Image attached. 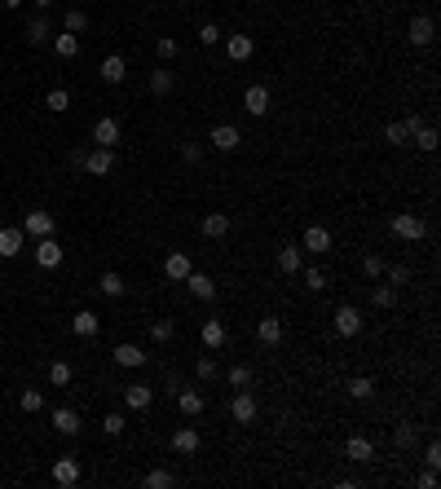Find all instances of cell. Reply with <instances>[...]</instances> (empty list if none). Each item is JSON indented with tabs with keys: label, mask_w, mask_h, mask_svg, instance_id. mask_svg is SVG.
I'll return each mask as SVG.
<instances>
[{
	"label": "cell",
	"mask_w": 441,
	"mask_h": 489,
	"mask_svg": "<svg viewBox=\"0 0 441 489\" xmlns=\"http://www.w3.org/2000/svg\"><path fill=\"white\" fill-rule=\"evenodd\" d=\"M393 234L402 242H419L423 234H428V225H423V216H415V211H397L393 216Z\"/></svg>",
	"instance_id": "obj_1"
},
{
	"label": "cell",
	"mask_w": 441,
	"mask_h": 489,
	"mask_svg": "<svg viewBox=\"0 0 441 489\" xmlns=\"http://www.w3.org/2000/svg\"><path fill=\"white\" fill-rule=\"evenodd\" d=\"M362 308L357 304H340L335 308V335H345V339H353V335H362Z\"/></svg>",
	"instance_id": "obj_2"
},
{
	"label": "cell",
	"mask_w": 441,
	"mask_h": 489,
	"mask_svg": "<svg viewBox=\"0 0 441 489\" xmlns=\"http://www.w3.org/2000/svg\"><path fill=\"white\" fill-rule=\"evenodd\" d=\"M256 415H260L256 397L248 393V388H238V393H234V401H230V419H234V423H243V428H248V423H256Z\"/></svg>",
	"instance_id": "obj_3"
},
{
	"label": "cell",
	"mask_w": 441,
	"mask_h": 489,
	"mask_svg": "<svg viewBox=\"0 0 441 489\" xmlns=\"http://www.w3.org/2000/svg\"><path fill=\"white\" fill-rule=\"evenodd\" d=\"M269 106H274V93L265 89V84H252L248 93H243V110H248V115H269Z\"/></svg>",
	"instance_id": "obj_4"
},
{
	"label": "cell",
	"mask_w": 441,
	"mask_h": 489,
	"mask_svg": "<svg viewBox=\"0 0 441 489\" xmlns=\"http://www.w3.org/2000/svg\"><path fill=\"white\" fill-rule=\"evenodd\" d=\"M84 172L89 176H110V172H115V150L93 145V155H84Z\"/></svg>",
	"instance_id": "obj_5"
},
{
	"label": "cell",
	"mask_w": 441,
	"mask_h": 489,
	"mask_svg": "<svg viewBox=\"0 0 441 489\" xmlns=\"http://www.w3.org/2000/svg\"><path fill=\"white\" fill-rule=\"evenodd\" d=\"M79 476H84V467H79V459H75V454H62V459L53 463V481H58L62 489L79 485Z\"/></svg>",
	"instance_id": "obj_6"
},
{
	"label": "cell",
	"mask_w": 441,
	"mask_h": 489,
	"mask_svg": "<svg viewBox=\"0 0 441 489\" xmlns=\"http://www.w3.org/2000/svg\"><path fill=\"white\" fill-rule=\"evenodd\" d=\"M207 141H212V150H221V155H230V150H238V141H243V133L234 124H217L207 133Z\"/></svg>",
	"instance_id": "obj_7"
},
{
	"label": "cell",
	"mask_w": 441,
	"mask_h": 489,
	"mask_svg": "<svg viewBox=\"0 0 441 489\" xmlns=\"http://www.w3.org/2000/svg\"><path fill=\"white\" fill-rule=\"evenodd\" d=\"M151 401H155V388H151V384H133V388H124V410L141 415V410H151Z\"/></svg>",
	"instance_id": "obj_8"
},
{
	"label": "cell",
	"mask_w": 441,
	"mask_h": 489,
	"mask_svg": "<svg viewBox=\"0 0 441 489\" xmlns=\"http://www.w3.org/2000/svg\"><path fill=\"white\" fill-rule=\"evenodd\" d=\"M27 247V234H23V225H5L0 230V260H13Z\"/></svg>",
	"instance_id": "obj_9"
},
{
	"label": "cell",
	"mask_w": 441,
	"mask_h": 489,
	"mask_svg": "<svg viewBox=\"0 0 441 489\" xmlns=\"http://www.w3.org/2000/svg\"><path fill=\"white\" fill-rule=\"evenodd\" d=\"M437 40V22L428 18V13H415V18H411V44L415 48H428Z\"/></svg>",
	"instance_id": "obj_10"
},
{
	"label": "cell",
	"mask_w": 441,
	"mask_h": 489,
	"mask_svg": "<svg viewBox=\"0 0 441 489\" xmlns=\"http://www.w3.org/2000/svg\"><path fill=\"white\" fill-rule=\"evenodd\" d=\"M93 145H106V150H115L120 145V119H110V115H102L93 124Z\"/></svg>",
	"instance_id": "obj_11"
},
{
	"label": "cell",
	"mask_w": 441,
	"mask_h": 489,
	"mask_svg": "<svg viewBox=\"0 0 441 489\" xmlns=\"http://www.w3.org/2000/svg\"><path fill=\"white\" fill-rule=\"evenodd\" d=\"M49 423H53L62 436H75L79 428H84V423H79V410H75V405H58V410L49 415Z\"/></svg>",
	"instance_id": "obj_12"
},
{
	"label": "cell",
	"mask_w": 441,
	"mask_h": 489,
	"mask_svg": "<svg viewBox=\"0 0 441 489\" xmlns=\"http://www.w3.org/2000/svg\"><path fill=\"white\" fill-rule=\"evenodd\" d=\"M36 265H40V269H58V265H62V242H58L53 234L36 242Z\"/></svg>",
	"instance_id": "obj_13"
},
{
	"label": "cell",
	"mask_w": 441,
	"mask_h": 489,
	"mask_svg": "<svg viewBox=\"0 0 441 489\" xmlns=\"http://www.w3.org/2000/svg\"><path fill=\"white\" fill-rule=\"evenodd\" d=\"M300 252H314V256L331 252V230H322V225H309L305 238H300Z\"/></svg>",
	"instance_id": "obj_14"
},
{
	"label": "cell",
	"mask_w": 441,
	"mask_h": 489,
	"mask_svg": "<svg viewBox=\"0 0 441 489\" xmlns=\"http://www.w3.org/2000/svg\"><path fill=\"white\" fill-rule=\"evenodd\" d=\"M23 234L27 238H49V234H53V211H27Z\"/></svg>",
	"instance_id": "obj_15"
},
{
	"label": "cell",
	"mask_w": 441,
	"mask_h": 489,
	"mask_svg": "<svg viewBox=\"0 0 441 489\" xmlns=\"http://www.w3.org/2000/svg\"><path fill=\"white\" fill-rule=\"evenodd\" d=\"M256 339H260L265 348H279V344H283V318H260V322H256Z\"/></svg>",
	"instance_id": "obj_16"
},
{
	"label": "cell",
	"mask_w": 441,
	"mask_h": 489,
	"mask_svg": "<svg viewBox=\"0 0 441 489\" xmlns=\"http://www.w3.org/2000/svg\"><path fill=\"white\" fill-rule=\"evenodd\" d=\"M221 44H225V58H230V62H248L256 53V40L252 36H225Z\"/></svg>",
	"instance_id": "obj_17"
},
{
	"label": "cell",
	"mask_w": 441,
	"mask_h": 489,
	"mask_svg": "<svg viewBox=\"0 0 441 489\" xmlns=\"http://www.w3.org/2000/svg\"><path fill=\"white\" fill-rule=\"evenodd\" d=\"M71 331H75L79 339H93L97 331H102V318H97V313H93V308H79V313L71 318Z\"/></svg>",
	"instance_id": "obj_18"
},
{
	"label": "cell",
	"mask_w": 441,
	"mask_h": 489,
	"mask_svg": "<svg viewBox=\"0 0 441 489\" xmlns=\"http://www.w3.org/2000/svg\"><path fill=\"white\" fill-rule=\"evenodd\" d=\"M415 124H419V119H393V124L384 128V141H388V145H397V150H402V145H411Z\"/></svg>",
	"instance_id": "obj_19"
},
{
	"label": "cell",
	"mask_w": 441,
	"mask_h": 489,
	"mask_svg": "<svg viewBox=\"0 0 441 489\" xmlns=\"http://www.w3.org/2000/svg\"><path fill=\"white\" fill-rule=\"evenodd\" d=\"M190 269H194V265H190V256H186V252H172L168 260H163V273H168V282H186V278H190Z\"/></svg>",
	"instance_id": "obj_20"
},
{
	"label": "cell",
	"mask_w": 441,
	"mask_h": 489,
	"mask_svg": "<svg viewBox=\"0 0 441 489\" xmlns=\"http://www.w3.org/2000/svg\"><path fill=\"white\" fill-rule=\"evenodd\" d=\"M186 287H190V296H194V300H203V304H207V300H217V282H212L207 273H194V269H190Z\"/></svg>",
	"instance_id": "obj_21"
},
{
	"label": "cell",
	"mask_w": 441,
	"mask_h": 489,
	"mask_svg": "<svg viewBox=\"0 0 441 489\" xmlns=\"http://www.w3.org/2000/svg\"><path fill=\"white\" fill-rule=\"evenodd\" d=\"M97 75H102L106 84H124V75H128V62H124L120 53H106V58H102V71H97Z\"/></svg>",
	"instance_id": "obj_22"
},
{
	"label": "cell",
	"mask_w": 441,
	"mask_h": 489,
	"mask_svg": "<svg viewBox=\"0 0 441 489\" xmlns=\"http://www.w3.org/2000/svg\"><path fill=\"white\" fill-rule=\"evenodd\" d=\"M203 348H207V353L225 348V322H221V318H203Z\"/></svg>",
	"instance_id": "obj_23"
},
{
	"label": "cell",
	"mask_w": 441,
	"mask_h": 489,
	"mask_svg": "<svg viewBox=\"0 0 441 489\" xmlns=\"http://www.w3.org/2000/svg\"><path fill=\"white\" fill-rule=\"evenodd\" d=\"M345 459H353V463H371V459H375L371 436H349V441H345Z\"/></svg>",
	"instance_id": "obj_24"
},
{
	"label": "cell",
	"mask_w": 441,
	"mask_h": 489,
	"mask_svg": "<svg viewBox=\"0 0 441 489\" xmlns=\"http://www.w3.org/2000/svg\"><path fill=\"white\" fill-rule=\"evenodd\" d=\"M23 36H27V44H44V40H53V22H49L44 13H36V18L27 22V31H23Z\"/></svg>",
	"instance_id": "obj_25"
},
{
	"label": "cell",
	"mask_w": 441,
	"mask_h": 489,
	"mask_svg": "<svg viewBox=\"0 0 441 489\" xmlns=\"http://www.w3.org/2000/svg\"><path fill=\"white\" fill-rule=\"evenodd\" d=\"M345 397H353V401H371V397H375V384L366 379V374H349V379H345Z\"/></svg>",
	"instance_id": "obj_26"
},
{
	"label": "cell",
	"mask_w": 441,
	"mask_h": 489,
	"mask_svg": "<svg viewBox=\"0 0 441 489\" xmlns=\"http://www.w3.org/2000/svg\"><path fill=\"white\" fill-rule=\"evenodd\" d=\"M172 454H199V432L194 428H177L172 432Z\"/></svg>",
	"instance_id": "obj_27"
},
{
	"label": "cell",
	"mask_w": 441,
	"mask_h": 489,
	"mask_svg": "<svg viewBox=\"0 0 441 489\" xmlns=\"http://www.w3.org/2000/svg\"><path fill=\"white\" fill-rule=\"evenodd\" d=\"M53 53H58L62 62L79 58V36H71V31H58V36H53Z\"/></svg>",
	"instance_id": "obj_28"
},
{
	"label": "cell",
	"mask_w": 441,
	"mask_h": 489,
	"mask_svg": "<svg viewBox=\"0 0 441 489\" xmlns=\"http://www.w3.org/2000/svg\"><path fill=\"white\" fill-rule=\"evenodd\" d=\"M411 141L419 145V150H423V155H433V150H437V145H441V137H437V128H433V124H415V133H411Z\"/></svg>",
	"instance_id": "obj_29"
},
{
	"label": "cell",
	"mask_w": 441,
	"mask_h": 489,
	"mask_svg": "<svg viewBox=\"0 0 441 489\" xmlns=\"http://www.w3.org/2000/svg\"><path fill=\"white\" fill-rule=\"evenodd\" d=\"M230 234V216L225 211H207L203 216V238H225Z\"/></svg>",
	"instance_id": "obj_30"
},
{
	"label": "cell",
	"mask_w": 441,
	"mask_h": 489,
	"mask_svg": "<svg viewBox=\"0 0 441 489\" xmlns=\"http://www.w3.org/2000/svg\"><path fill=\"white\" fill-rule=\"evenodd\" d=\"M97 287H102V296H110V300H120V296H124V291H128V282L120 278V273H115V269H106V273H102V278H97Z\"/></svg>",
	"instance_id": "obj_31"
},
{
	"label": "cell",
	"mask_w": 441,
	"mask_h": 489,
	"mask_svg": "<svg viewBox=\"0 0 441 489\" xmlns=\"http://www.w3.org/2000/svg\"><path fill=\"white\" fill-rule=\"evenodd\" d=\"M177 410H181V415H203V393L181 388V393H177Z\"/></svg>",
	"instance_id": "obj_32"
},
{
	"label": "cell",
	"mask_w": 441,
	"mask_h": 489,
	"mask_svg": "<svg viewBox=\"0 0 441 489\" xmlns=\"http://www.w3.org/2000/svg\"><path fill=\"white\" fill-rule=\"evenodd\" d=\"M300 265H305V252L300 247H279V269L283 273H300Z\"/></svg>",
	"instance_id": "obj_33"
},
{
	"label": "cell",
	"mask_w": 441,
	"mask_h": 489,
	"mask_svg": "<svg viewBox=\"0 0 441 489\" xmlns=\"http://www.w3.org/2000/svg\"><path fill=\"white\" fill-rule=\"evenodd\" d=\"M115 366H133V370H137V366H146V353H141L137 344H120V348H115Z\"/></svg>",
	"instance_id": "obj_34"
},
{
	"label": "cell",
	"mask_w": 441,
	"mask_h": 489,
	"mask_svg": "<svg viewBox=\"0 0 441 489\" xmlns=\"http://www.w3.org/2000/svg\"><path fill=\"white\" fill-rule=\"evenodd\" d=\"M225 379H230V388H252L256 370H252L248 362H238V366H230V370H225Z\"/></svg>",
	"instance_id": "obj_35"
},
{
	"label": "cell",
	"mask_w": 441,
	"mask_h": 489,
	"mask_svg": "<svg viewBox=\"0 0 441 489\" xmlns=\"http://www.w3.org/2000/svg\"><path fill=\"white\" fill-rule=\"evenodd\" d=\"M172 84H177V79H172V71H168V67L151 71V93H155V97H168V93H172Z\"/></svg>",
	"instance_id": "obj_36"
},
{
	"label": "cell",
	"mask_w": 441,
	"mask_h": 489,
	"mask_svg": "<svg viewBox=\"0 0 441 489\" xmlns=\"http://www.w3.org/2000/svg\"><path fill=\"white\" fill-rule=\"evenodd\" d=\"M141 485L146 489H168V485H177V476L168 467H155V471H146V476H141Z\"/></svg>",
	"instance_id": "obj_37"
},
{
	"label": "cell",
	"mask_w": 441,
	"mask_h": 489,
	"mask_svg": "<svg viewBox=\"0 0 441 489\" xmlns=\"http://www.w3.org/2000/svg\"><path fill=\"white\" fill-rule=\"evenodd\" d=\"M44 106L53 110V115H67L71 110V93L67 89H49V97H44Z\"/></svg>",
	"instance_id": "obj_38"
},
{
	"label": "cell",
	"mask_w": 441,
	"mask_h": 489,
	"mask_svg": "<svg viewBox=\"0 0 441 489\" xmlns=\"http://www.w3.org/2000/svg\"><path fill=\"white\" fill-rule=\"evenodd\" d=\"M18 405H23V415H40L44 410V393L40 388H27V393L18 397Z\"/></svg>",
	"instance_id": "obj_39"
},
{
	"label": "cell",
	"mask_w": 441,
	"mask_h": 489,
	"mask_svg": "<svg viewBox=\"0 0 441 489\" xmlns=\"http://www.w3.org/2000/svg\"><path fill=\"white\" fill-rule=\"evenodd\" d=\"M371 304H375V308H393V304H397V287H388V282L375 287V291H371Z\"/></svg>",
	"instance_id": "obj_40"
},
{
	"label": "cell",
	"mask_w": 441,
	"mask_h": 489,
	"mask_svg": "<svg viewBox=\"0 0 441 489\" xmlns=\"http://www.w3.org/2000/svg\"><path fill=\"white\" fill-rule=\"evenodd\" d=\"M71 362H53V366H49V384H53V388H67L71 384Z\"/></svg>",
	"instance_id": "obj_41"
},
{
	"label": "cell",
	"mask_w": 441,
	"mask_h": 489,
	"mask_svg": "<svg viewBox=\"0 0 441 489\" xmlns=\"http://www.w3.org/2000/svg\"><path fill=\"white\" fill-rule=\"evenodd\" d=\"M62 31H71V36H79V31H89V13H84V9H71L67 18H62Z\"/></svg>",
	"instance_id": "obj_42"
},
{
	"label": "cell",
	"mask_w": 441,
	"mask_h": 489,
	"mask_svg": "<svg viewBox=\"0 0 441 489\" xmlns=\"http://www.w3.org/2000/svg\"><path fill=\"white\" fill-rule=\"evenodd\" d=\"M124 428H128V419H124V410H110V415L102 419V432H106V436H124Z\"/></svg>",
	"instance_id": "obj_43"
},
{
	"label": "cell",
	"mask_w": 441,
	"mask_h": 489,
	"mask_svg": "<svg viewBox=\"0 0 441 489\" xmlns=\"http://www.w3.org/2000/svg\"><path fill=\"white\" fill-rule=\"evenodd\" d=\"M172 331H177V326H172V318H159V322L151 326V339H155V344H168V339H172Z\"/></svg>",
	"instance_id": "obj_44"
},
{
	"label": "cell",
	"mask_w": 441,
	"mask_h": 489,
	"mask_svg": "<svg viewBox=\"0 0 441 489\" xmlns=\"http://www.w3.org/2000/svg\"><path fill=\"white\" fill-rule=\"evenodd\" d=\"M155 53H159V58H163V62H172V58H177V53H181V44H177V40H172V36H159V40H155Z\"/></svg>",
	"instance_id": "obj_45"
},
{
	"label": "cell",
	"mask_w": 441,
	"mask_h": 489,
	"mask_svg": "<svg viewBox=\"0 0 441 489\" xmlns=\"http://www.w3.org/2000/svg\"><path fill=\"white\" fill-rule=\"evenodd\" d=\"M384 278H388V287H406L411 282V269L406 265H384Z\"/></svg>",
	"instance_id": "obj_46"
},
{
	"label": "cell",
	"mask_w": 441,
	"mask_h": 489,
	"mask_svg": "<svg viewBox=\"0 0 441 489\" xmlns=\"http://www.w3.org/2000/svg\"><path fill=\"white\" fill-rule=\"evenodd\" d=\"M199 379H203V384L221 379V366H217V357H199Z\"/></svg>",
	"instance_id": "obj_47"
},
{
	"label": "cell",
	"mask_w": 441,
	"mask_h": 489,
	"mask_svg": "<svg viewBox=\"0 0 441 489\" xmlns=\"http://www.w3.org/2000/svg\"><path fill=\"white\" fill-rule=\"evenodd\" d=\"M199 40H203V48H212V44H221L225 36H221V27H217V22H203V27H199Z\"/></svg>",
	"instance_id": "obj_48"
},
{
	"label": "cell",
	"mask_w": 441,
	"mask_h": 489,
	"mask_svg": "<svg viewBox=\"0 0 441 489\" xmlns=\"http://www.w3.org/2000/svg\"><path fill=\"white\" fill-rule=\"evenodd\" d=\"M393 441H397L402 450H411V445H415V428H411V423H397V428H393Z\"/></svg>",
	"instance_id": "obj_49"
},
{
	"label": "cell",
	"mask_w": 441,
	"mask_h": 489,
	"mask_svg": "<svg viewBox=\"0 0 441 489\" xmlns=\"http://www.w3.org/2000/svg\"><path fill=\"white\" fill-rule=\"evenodd\" d=\"M362 273L366 278H384V260L380 256H362Z\"/></svg>",
	"instance_id": "obj_50"
},
{
	"label": "cell",
	"mask_w": 441,
	"mask_h": 489,
	"mask_svg": "<svg viewBox=\"0 0 441 489\" xmlns=\"http://www.w3.org/2000/svg\"><path fill=\"white\" fill-rule=\"evenodd\" d=\"M181 159H186V163H199V159H203V145H199V141H181Z\"/></svg>",
	"instance_id": "obj_51"
},
{
	"label": "cell",
	"mask_w": 441,
	"mask_h": 489,
	"mask_svg": "<svg viewBox=\"0 0 441 489\" xmlns=\"http://www.w3.org/2000/svg\"><path fill=\"white\" fill-rule=\"evenodd\" d=\"M305 287H309V291H322V287H326V273H322V269L314 265V269L305 273Z\"/></svg>",
	"instance_id": "obj_52"
},
{
	"label": "cell",
	"mask_w": 441,
	"mask_h": 489,
	"mask_svg": "<svg viewBox=\"0 0 441 489\" xmlns=\"http://www.w3.org/2000/svg\"><path fill=\"white\" fill-rule=\"evenodd\" d=\"M423 467H433V471L441 467V445L437 441H428V450H423Z\"/></svg>",
	"instance_id": "obj_53"
},
{
	"label": "cell",
	"mask_w": 441,
	"mask_h": 489,
	"mask_svg": "<svg viewBox=\"0 0 441 489\" xmlns=\"http://www.w3.org/2000/svg\"><path fill=\"white\" fill-rule=\"evenodd\" d=\"M415 485H419V489H437V471H433V467H428V471H419Z\"/></svg>",
	"instance_id": "obj_54"
},
{
	"label": "cell",
	"mask_w": 441,
	"mask_h": 489,
	"mask_svg": "<svg viewBox=\"0 0 441 489\" xmlns=\"http://www.w3.org/2000/svg\"><path fill=\"white\" fill-rule=\"evenodd\" d=\"M0 5H5V9H23L27 0H0Z\"/></svg>",
	"instance_id": "obj_55"
},
{
	"label": "cell",
	"mask_w": 441,
	"mask_h": 489,
	"mask_svg": "<svg viewBox=\"0 0 441 489\" xmlns=\"http://www.w3.org/2000/svg\"><path fill=\"white\" fill-rule=\"evenodd\" d=\"M31 5H36V9H49V5H53V0H31Z\"/></svg>",
	"instance_id": "obj_56"
},
{
	"label": "cell",
	"mask_w": 441,
	"mask_h": 489,
	"mask_svg": "<svg viewBox=\"0 0 441 489\" xmlns=\"http://www.w3.org/2000/svg\"><path fill=\"white\" fill-rule=\"evenodd\" d=\"M181 5H186V0H181Z\"/></svg>",
	"instance_id": "obj_57"
}]
</instances>
